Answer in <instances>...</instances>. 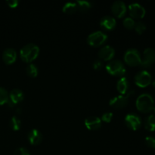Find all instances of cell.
<instances>
[{
    "mask_svg": "<svg viewBox=\"0 0 155 155\" xmlns=\"http://www.w3.org/2000/svg\"><path fill=\"white\" fill-rule=\"evenodd\" d=\"M125 124L131 130H136L142 125V120L136 114H128L125 117Z\"/></svg>",
    "mask_w": 155,
    "mask_h": 155,
    "instance_id": "obj_9",
    "label": "cell"
},
{
    "mask_svg": "<svg viewBox=\"0 0 155 155\" xmlns=\"http://www.w3.org/2000/svg\"><path fill=\"white\" fill-rule=\"evenodd\" d=\"M76 3H77L78 10L81 11V12H86L92 7L91 2L88 1H85V0H78V1L76 2Z\"/></svg>",
    "mask_w": 155,
    "mask_h": 155,
    "instance_id": "obj_21",
    "label": "cell"
},
{
    "mask_svg": "<svg viewBox=\"0 0 155 155\" xmlns=\"http://www.w3.org/2000/svg\"><path fill=\"white\" fill-rule=\"evenodd\" d=\"M17 52L13 48H7L2 53L3 61L6 64H12L16 61Z\"/></svg>",
    "mask_w": 155,
    "mask_h": 155,
    "instance_id": "obj_16",
    "label": "cell"
},
{
    "mask_svg": "<svg viewBox=\"0 0 155 155\" xmlns=\"http://www.w3.org/2000/svg\"><path fill=\"white\" fill-rule=\"evenodd\" d=\"M112 118H113V113L112 112H105L104 114H103L102 117H101V120L103 121L106 123H109L111 121Z\"/></svg>",
    "mask_w": 155,
    "mask_h": 155,
    "instance_id": "obj_29",
    "label": "cell"
},
{
    "mask_svg": "<svg viewBox=\"0 0 155 155\" xmlns=\"http://www.w3.org/2000/svg\"><path fill=\"white\" fill-rule=\"evenodd\" d=\"M107 39L106 33L101 31H95L90 33L87 37V42L92 46L98 47L102 45Z\"/></svg>",
    "mask_w": 155,
    "mask_h": 155,
    "instance_id": "obj_6",
    "label": "cell"
},
{
    "mask_svg": "<svg viewBox=\"0 0 155 155\" xmlns=\"http://www.w3.org/2000/svg\"><path fill=\"white\" fill-rule=\"evenodd\" d=\"M6 2L8 5L9 7L11 8H16L18 5V4H19L18 0H7Z\"/></svg>",
    "mask_w": 155,
    "mask_h": 155,
    "instance_id": "obj_31",
    "label": "cell"
},
{
    "mask_svg": "<svg viewBox=\"0 0 155 155\" xmlns=\"http://www.w3.org/2000/svg\"><path fill=\"white\" fill-rule=\"evenodd\" d=\"M124 61L130 66H138L140 65L142 58L140 53L136 48H129L124 54Z\"/></svg>",
    "mask_w": 155,
    "mask_h": 155,
    "instance_id": "obj_4",
    "label": "cell"
},
{
    "mask_svg": "<svg viewBox=\"0 0 155 155\" xmlns=\"http://www.w3.org/2000/svg\"><path fill=\"white\" fill-rule=\"evenodd\" d=\"M123 23H124V27L128 29V30H132V29L134 28L135 24H136V22L133 20V18H130V17L124 18Z\"/></svg>",
    "mask_w": 155,
    "mask_h": 155,
    "instance_id": "obj_25",
    "label": "cell"
},
{
    "mask_svg": "<svg viewBox=\"0 0 155 155\" xmlns=\"http://www.w3.org/2000/svg\"><path fill=\"white\" fill-rule=\"evenodd\" d=\"M26 71H27V75L30 76V77H36L38 75V68L33 64H29L26 68Z\"/></svg>",
    "mask_w": 155,
    "mask_h": 155,
    "instance_id": "obj_23",
    "label": "cell"
},
{
    "mask_svg": "<svg viewBox=\"0 0 155 155\" xmlns=\"http://www.w3.org/2000/svg\"><path fill=\"white\" fill-rule=\"evenodd\" d=\"M92 66H93L94 69L98 71V70H100L102 68L103 64L100 60H95V61H94L93 64H92Z\"/></svg>",
    "mask_w": 155,
    "mask_h": 155,
    "instance_id": "obj_30",
    "label": "cell"
},
{
    "mask_svg": "<svg viewBox=\"0 0 155 155\" xmlns=\"http://www.w3.org/2000/svg\"><path fill=\"white\" fill-rule=\"evenodd\" d=\"M116 24L117 21L115 18H114L111 16H109V15L104 16L100 21V26L103 29L107 30H113L116 26Z\"/></svg>",
    "mask_w": 155,
    "mask_h": 155,
    "instance_id": "obj_17",
    "label": "cell"
},
{
    "mask_svg": "<svg viewBox=\"0 0 155 155\" xmlns=\"http://www.w3.org/2000/svg\"><path fill=\"white\" fill-rule=\"evenodd\" d=\"M111 11L114 15L117 18H123L127 12L126 4L121 0H117L112 4Z\"/></svg>",
    "mask_w": 155,
    "mask_h": 155,
    "instance_id": "obj_11",
    "label": "cell"
},
{
    "mask_svg": "<svg viewBox=\"0 0 155 155\" xmlns=\"http://www.w3.org/2000/svg\"><path fill=\"white\" fill-rule=\"evenodd\" d=\"M9 125H10V127L12 128V130H15V131H18V130H19L20 128H21V122L18 117L13 116L11 118L10 122H9Z\"/></svg>",
    "mask_w": 155,
    "mask_h": 155,
    "instance_id": "obj_22",
    "label": "cell"
},
{
    "mask_svg": "<svg viewBox=\"0 0 155 155\" xmlns=\"http://www.w3.org/2000/svg\"><path fill=\"white\" fill-rule=\"evenodd\" d=\"M115 54V50L110 45H105L102 47L98 51V56L104 61H110L114 58Z\"/></svg>",
    "mask_w": 155,
    "mask_h": 155,
    "instance_id": "obj_14",
    "label": "cell"
},
{
    "mask_svg": "<svg viewBox=\"0 0 155 155\" xmlns=\"http://www.w3.org/2000/svg\"><path fill=\"white\" fill-rule=\"evenodd\" d=\"M135 93L133 90L130 91L125 95H117L110 100V105L114 108H123L128 104L131 95Z\"/></svg>",
    "mask_w": 155,
    "mask_h": 155,
    "instance_id": "obj_3",
    "label": "cell"
},
{
    "mask_svg": "<svg viewBox=\"0 0 155 155\" xmlns=\"http://www.w3.org/2000/svg\"><path fill=\"white\" fill-rule=\"evenodd\" d=\"M153 86H154V87H155V80L153 81Z\"/></svg>",
    "mask_w": 155,
    "mask_h": 155,
    "instance_id": "obj_32",
    "label": "cell"
},
{
    "mask_svg": "<svg viewBox=\"0 0 155 155\" xmlns=\"http://www.w3.org/2000/svg\"><path fill=\"white\" fill-rule=\"evenodd\" d=\"M13 155H30V152L28 151V150L26 149L25 148H18L14 152Z\"/></svg>",
    "mask_w": 155,
    "mask_h": 155,
    "instance_id": "obj_28",
    "label": "cell"
},
{
    "mask_svg": "<svg viewBox=\"0 0 155 155\" xmlns=\"http://www.w3.org/2000/svg\"><path fill=\"white\" fill-rule=\"evenodd\" d=\"M62 10H63V12L64 13L74 14L78 10V8H77V3L72 2H68L65 3L64 5L63 8H62Z\"/></svg>",
    "mask_w": 155,
    "mask_h": 155,
    "instance_id": "obj_20",
    "label": "cell"
},
{
    "mask_svg": "<svg viewBox=\"0 0 155 155\" xmlns=\"http://www.w3.org/2000/svg\"><path fill=\"white\" fill-rule=\"evenodd\" d=\"M155 62V50L152 48H147L143 51V57L140 65L142 68H148Z\"/></svg>",
    "mask_w": 155,
    "mask_h": 155,
    "instance_id": "obj_8",
    "label": "cell"
},
{
    "mask_svg": "<svg viewBox=\"0 0 155 155\" xmlns=\"http://www.w3.org/2000/svg\"><path fill=\"white\" fill-rule=\"evenodd\" d=\"M117 89L121 95L127 93L129 89V81L127 77H121L117 83Z\"/></svg>",
    "mask_w": 155,
    "mask_h": 155,
    "instance_id": "obj_18",
    "label": "cell"
},
{
    "mask_svg": "<svg viewBox=\"0 0 155 155\" xmlns=\"http://www.w3.org/2000/svg\"><path fill=\"white\" fill-rule=\"evenodd\" d=\"M151 80H152L151 75L147 71H139L135 75L134 77L135 83L141 88L148 86L151 83Z\"/></svg>",
    "mask_w": 155,
    "mask_h": 155,
    "instance_id": "obj_7",
    "label": "cell"
},
{
    "mask_svg": "<svg viewBox=\"0 0 155 155\" xmlns=\"http://www.w3.org/2000/svg\"><path fill=\"white\" fill-rule=\"evenodd\" d=\"M145 127L148 131H154L155 130V116L153 114L149 115L147 117H145Z\"/></svg>",
    "mask_w": 155,
    "mask_h": 155,
    "instance_id": "obj_19",
    "label": "cell"
},
{
    "mask_svg": "<svg viewBox=\"0 0 155 155\" xmlns=\"http://www.w3.org/2000/svg\"><path fill=\"white\" fill-rule=\"evenodd\" d=\"M85 126L88 130H98L101 127V120L97 116H89L85 120Z\"/></svg>",
    "mask_w": 155,
    "mask_h": 155,
    "instance_id": "obj_13",
    "label": "cell"
},
{
    "mask_svg": "<svg viewBox=\"0 0 155 155\" xmlns=\"http://www.w3.org/2000/svg\"><path fill=\"white\" fill-rule=\"evenodd\" d=\"M135 30H136V33H138L139 34H142L146 30V25L145 24V23L142 22V21H138L135 24Z\"/></svg>",
    "mask_w": 155,
    "mask_h": 155,
    "instance_id": "obj_26",
    "label": "cell"
},
{
    "mask_svg": "<svg viewBox=\"0 0 155 155\" xmlns=\"http://www.w3.org/2000/svg\"><path fill=\"white\" fill-rule=\"evenodd\" d=\"M27 139L31 145H37L42 142V135L40 131L36 129H33L27 134Z\"/></svg>",
    "mask_w": 155,
    "mask_h": 155,
    "instance_id": "obj_15",
    "label": "cell"
},
{
    "mask_svg": "<svg viewBox=\"0 0 155 155\" xmlns=\"http://www.w3.org/2000/svg\"><path fill=\"white\" fill-rule=\"evenodd\" d=\"M136 107L143 113H148L154 107V101L153 97L148 93H143L139 95L136 99Z\"/></svg>",
    "mask_w": 155,
    "mask_h": 155,
    "instance_id": "obj_2",
    "label": "cell"
},
{
    "mask_svg": "<svg viewBox=\"0 0 155 155\" xmlns=\"http://www.w3.org/2000/svg\"><path fill=\"white\" fill-rule=\"evenodd\" d=\"M23 99H24V93L22 91L19 89H14L9 94V99L8 103L11 107H12L14 104L21 102Z\"/></svg>",
    "mask_w": 155,
    "mask_h": 155,
    "instance_id": "obj_12",
    "label": "cell"
},
{
    "mask_svg": "<svg viewBox=\"0 0 155 155\" xmlns=\"http://www.w3.org/2000/svg\"><path fill=\"white\" fill-rule=\"evenodd\" d=\"M106 70L114 76H123L126 72V68L123 62L120 60H112L106 65Z\"/></svg>",
    "mask_w": 155,
    "mask_h": 155,
    "instance_id": "obj_5",
    "label": "cell"
},
{
    "mask_svg": "<svg viewBox=\"0 0 155 155\" xmlns=\"http://www.w3.org/2000/svg\"><path fill=\"white\" fill-rule=\"evenodd\" d=\"M153 110H154V113H155V107H154V109H153Z\"/></svg>",
    "mask_w": 155,
    "mask_h": 155,
    "instance_id": "obj_33",
    "label": "cell"
},
{
    "mask_svg": "<svg viewBox=\"0 0 155 155\" xmlns=\"http://www.w3.org/2000/svg\"><path fill=\"white\" fill-rule=\"evenodd\" d=\"M9 99V95L7 90L5 88L0 87V105L8 103Z\"/></svg>",
    "mask_w": 155,
    "mask_h": 155,
    "instance_id": "obj_24",
    "label": "cell"
},
{
    "mask_svg": "<svg viewBox=\"0 0 155 155\" xmlns=\"http://www.w3.org/2000/svg\"><path fill=\"white\" fill-rule=\"evenodd\" d=\"M145 143L149 148H155V139L153 136H146L145 137Z\"/></svg>",
    "mask_w": 155,
    "mask_h": 155,
    "instance_id": "obj_27",
    "label": "cell"
},
{
    "mask_svg": "<svg viewBox=\"0 0 155 155\" xmlns=\"http://www.w3.org/2000/svg\"><path fill=\"white\" fill-rule=\"evenodd\" d=\"M39 53V48L34 43H27L21 48L20 55L25 62H31L37 58Z\"/></svg>",
    "mask_w": 155,
    "mask_h": 155,
    "instance_id": "obj_1",
    "label": "cell"
},
{
    "mask_svg": "<svg viewBox=\"0 0 155 155\" xmlns=\"http://www.w3.org/2000/svg\"><path fill=\"white\" fill-rule=\"evenodd\" d=\"M130 14L132 18H142L145 15V9L139 3L134 2L129 5Z\"/></svg>",
    "mask_w": 155,
    "mask_h": 155,
    "instance_id": "obj_10",
    "label": "cell"
}]
</instances>
